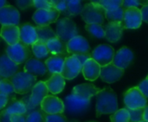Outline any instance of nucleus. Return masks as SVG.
<instances>
[{
  "mask_svg": "<svg viewBox=\"0 0 148 122\" xmlns=\"http://www.w3.org/2000/svg\"><path fill=\"white\" fill-rule=\"evenodd\" d=\"M116 111H118V98L116 93L111 88H104L96 95V116L113 114Z\"/></svg>",
  "mask_w": 148,
  "mask_h": 122,
  "instance_id": "1",
  "label": "nucleus"
},
{
  "mask_svg": "<svg viewBox=\"0 0 148 122\" xmlns=\"http://www.w3.org/2000/svg\"><path fill=\"white\" fill-rule=\"evenodd\" d=\"M13 84L16 94L25 95L32 91L36 84V77L24 71H18L9 79Z\"/></svg>",
  "mask_w": 148,
  "mask_h": 122,
  "instance_id": "2",
  "label": "nucleus"
},
{
  "mask_svg": "<svg viewBox=\"0 0 148 122\" xmlns=\"http://www.w3.org/2000/svg\"><path fill=\"white\" fill-rule=\"evenodd\" d=\"M48 88L45 84V82L40 81L37 82L35 87L33 88L31 91V95L29 96V98H23L22 101L24 102L26 108H27V114L36 110L37 107H39L42 103V101L44 100L46 96L49 95Z\"/></svg>",
  "mask_w": 148,
  "mask_h": 122,
  "instance_id": "3",
  "label": "nucleus"
},
{
  "mask_svg": "<svg viewBox=\"0 0 148 122\" xmlns=\"http://www.w3.org/2000/svg\"><path fill=\"white\" fill-rule=\"evenodd\" d=\"M56 36L65 42H68L78 36V29L75 23L69 17H62L56 22Z\"/></svg>",
  "mask_w": 148,
  "mask_h": 122,
  "instance_id": "4",
  "label": "nucleus"
},
{
  "mask_svg": "<svg viewBox=\"0 0 148 122\" xmlns=\"http://www.w3.org/2000/svg\"><path fill=\"white\" fill-rule=\"evenodd\" d=\"M104 12L105 10L101 6L96 4L95 2H91L83 6L81 16L86 24H102L105 18Z\"/></svg>",
  "mask_w": 148,
  "mask_h": 122,
  "instance_id": "5",
  "label": "nucleus"
},
{
  "mask_svg": "<svg viewBox=\"0 0 148 122\" xmlns=\"http://www.w3.org/2000/svg\"><path fill=\"white\" fill-rule=\"evenodd\" d=\"M5 52L7 56L17 65L26 62L31 58V50L29 47L22 42L12 46L8 45Z\"/></svg>",
  "mask_w": 148,
  "mask_h": 122,
  "instance_id": "6",
  "label": "nucleus"
},
{
  "mask_svg": "<svg viewBox=\"0 0 148 122\" xmlns=\"http://www.w3.org/2000/svg\"><path fill=\"white\" fill-rule=\"evenodd\" d=\"M124 103L127 109H141L147 106V99L143 95V94L137 87H134L128 89L125 93Z\"/></svg>",
  "mask_w": 148,
  "mask_h": 122,
  "instance_id": "7",
  "label": "nucleus"
},
{
  "mask_svg": "<svg viewBox=\"0 0 148 122\" xmlns=\"http://www.w3.org/2000/svg\"><path fill=\"white\" fill-rule=\"evenodd\" d=\"M65 111L69 114H81L88 110L90 108V100H86L74 95H68L64 100Z\"/></svg>",
  "mask_w": 148,
  "mask_h": 122,
  "instance_id": "8",
  "label": "nucleus"
},
{
  "mask_svg": "<svg viewBox=\"0 0 148 122\" xmlns=\"http://www.w3.org/2000/svg\"><path fill=\"white\" fill-rule=\"evenodd\" d=\"M114 49L108 44H101L97 46L91 53L92 58L101 66L104 67L113 63L114 57Z\"/></svg>",
  "mask_w": 148,
  "mask_h": 122,
  "instance_id": "9",
  "label": "nucleus"
},
{
  "mask_svg": "<svg viewBox=\"0 0 148 122\" xmlns=\"http://www.w3.org/2000/svg\"><path fill=\"white\" fill-rule=\"evenodd\" d=\"M27 108L22 100L16 98L9 101L7 106L0 112V122H10V117L14 114H26Z\"/></svg>",
  "mask_w": 148,
  "mask_h": 122,
  "instance_id": "10",
  "label": "nucleus"
},
{
  "mask_svg": "<svg viewBox=\"0 0 148 122\" xmlns=\"http://www.w3.org/2000/svg\"><path fill=\"white\" fill-rule=\"evenodd\" d=\"M60 12L56 9L36 10L32 16V20L40 27L49 26L50 23L57 22Z\"/></svg>",
  "mask_w": 148,
  "mask_h": 122,
  "instance_id": "11",
  "label": "nucleus"
},
{
  "mask_svg": "<svg viewBox=\"0 0 148 122\" xmlns=\"http://www.w3.org/2000/svg\"><path fill=\"white\" fill-rule=\"evenodd\" d=\"M82 70V64L75 56H69L65 58L63 69L61 73L62 77L67 80H72L78 76Z\"/></svg>",
  "mask_w": 148,
  "mask_h": 122,
  "instance_id": "12",
  "label": "nucleus"
},
{
  "mask_svg": "<svg viewBox=\"0 0 148 122\" xmlns=\"http://www.w3.org/2000/svg\"><path fill=\"white\" fill-rule=\"evenodd\" d=\"M41 109L47 114H62L65 111L64 102L55 95H48L42 101Z\"/></svg>",
  "mask_w": 148,
  "mask_h": 122,
  "instance_id": "13",
  "label": "nucleus"
},
{
  "mask_svg": "<svg viewBox=\"0 0 148 122\" xmlns=\"http://www.w3.org/2000/svg\"><path fill=\"white\" fill-rule=\"evenodd\" d=\"M67 51L72 56L88 54L90 51V45L85 37L78 35L67 42Z\"/></svg>",
  "mask_w": 148,
  "mask_h": 122,
  "instance_id": "14",
  "label": "nucleus"
},
{
  "mask_svg": "<svg viewBox=\"0 0 148 122\" xmlns=\"http://www.w3.org/2000/svg\"><path fill=\"white\" fill-rule=\"evenodd\" d=\"M20 22V13L18 10L8 4L0 9V24L3 25H16L18 26Z\"/></svg>",
  "mask_w": 148,
  "mask_h": 122,
  "instance_id": "15",
  "label": "nucleus"
},
{
  "mask_svg": "<svg viewBox=\"0 0 148 122\" xmlns=\"http://www.w3.org/2000/svg\"><path fill=\"white\" fill-rule=\"evenodd\" d=\"M141 10L139 8L125 9L123 24L125 29H138L141 26Z\"/></svg>",
  "mask_w": 148,
  "mask_h": 122,
  "instance_id": "16",
  "label": "nucleus"
},
{
  "mask_svg": "<svg viewBox=\"0 0 148 122\" xmlns=\"http://www.w3.org/2000/svg\"><path fill=\"white\" fill-rule=\"evenodd\" d=\"M123 75H124V69L117 68L113 63H110L107 66L101 67L100 77L104 82L111 84L121 80Z\"/></svg>",
  "mask_w": 148,
  "mask_h": 122,
  "instance_id": "17",
  "label": "nucleus"
},
{
  "mask_svg": "<svg viewBox=\"0 0 148 122\" xmlns=\"http://www.w3.org/2000/svg\"><path fill=\"white\" fill-rule=\"evenodd\" d=\"M134 53L129 48L122 47L115 53L113 64L117 68L125 70L127 68L130 66V64L134 60Z\"/></svg>",
  "mask_w": 148,
  "mask_h": 122,
  "instance_id": "18",
  "label": "nucleus"
},
{
  "mask_svg": "<svg viewBox=\"0 0 148 122\" xmlns=\"http://www.w3.org/2000/svg\"><path fill=\"white\" fill-rule=\"evenodd\" d=\"M101 91V89L95 87L93 83H82L74 87L71 94L82 99L91 100L93 96H96Z\"/></svg>",
  "mask_w": 148,
  "mask_h": 122,
  "instance_id": "19",
  "label": "nucleus"
},
{
  "mask_svg": "<svg viewBox=\"0 0 148 122\" xmlns=\"http://www.w3.org/2000/svg\"><path fill=\"white\" fill-rule=\"evenodd\" d=\"M0 36L9 46L15 45L20 42V29L19 26L16 25H3L0 30Z\"/></svg>",
  "mask_w": 148,
  "mask_h": 122,
  "instance_id": "20",
  "label": "nucleus"
},
{
  "mask_svg": "<svg viewBox=\"0 0 148 122\" xmlns=\"http://www.w3.org/2000/svg\"><path fill=\"white\" fill-rule=\"evenodd\" d=\"M19 70V65L12 62L7 55L0 56V76L3 79H10Z\"/></svg>",
  "mask_w": 148,
  "mask_h": 122,
  "instance_id": "21",
  "label": "nucleus"
},
{
  "mask_svg": "<svg viewBox=\"0 0 148 122\" xmlns=\"http://www.w3.org/2000/svg\"><path fill=\"white\" fill-rule=\"evenodd\" d=\"M19 29H20V42H22L23 43L29 46V45H33L35 42L38 41L36 27H34L32 24L29 23H23L19 26Z\"/></svg>",
  "mask_w": 148,
  "mask_h": 122,
  "instance_id": "22",
  "label": "nucleus"
},
{
  "mask_svg": "<svg viewBox=\"0 0 148 122\" xmlns=\"http://www.w3.org/2000/svg\"><path fill=\"white\" fill-rule=\"evenodd\" d=\"M24 72L34 76H43L48 73V69L44 62L36 58H30L24 64Z\"/></svg>",
  "mask_w": 148,
  "mask_h": 122,
  "instance_id": "23",
  "label": "nucleus"
},
{
  "mask_svg": "<svg viewBox=\"0 0 148 122\" xmlns=\"http://www.w3.org/2000/svg\"><path fill=\"white\" fill-rule=\"evenodd\" d=\"M105 37L110 42H118L125 29L123 23H108L105 27Z\"/></svg>",
  "mask_w": 148,
  "mask_h": 122,
  "instance_id": "24",
  "label": "nucleus"
},
{
  "mask_svg": "<svg viewBox=\"0 0 148 122\" xmlns=\"http://www.w3.org/2000/svg\"><path fill=\"white\" fill-rule=\"evenodd\" d=\"M101 69V67L93 58H90L82 65V72L86 80L93 82L100 76Z\"/></svg>",
  "mask_w": 148,
  "mask_h": 122,
  "instance_id": "25",
  "label": "nucleus"
},
{
  "mask_svg": "<svg viewBox=\"0 0 148 122\" xmlns=\"http://www.w3.org/2000/svg\"><path fill=\"white\" fill-rule=\"evenodd\" d=\"M49 92L53 95L60 94L65 88V79L61 74H53L45 82Z\"/></svg>",
  "mask_w": 148,
  "mask_h": 122,
  "instance_id": "26",
  "label": "nucleus"
},
{
  "mask_svg": "<svg viewBox=\"0 0 148 122\" xmlns=\"http://www.w3.org/2000/svg\"><path fill=\"white\" fill-rule=\"evenodd\" d=\"M47 48L49 49V54L52 56H68L67 51V42L61 40L59 37H55L50 39L47 43ZM67 57V56H66Z\"/></svg>",
  "mask_w": 148,
  "mask_h": 122,
  "instance_id": "27",
  "label": "nucleus"
},
{
  "mask_svg": "<svg viewBox=\"0 0 148 122\" xmlns=\"http://www.w3.org/2000/svg\"><path fill=\"white\" fill-rule=\"evenodd\" d=\"M66 56H51L45 61V65L49 73L61 74L63 69V64Z\"/></svg>",
  "mask_w": 148,
  "mask_h": 122,
  "instance_id": "28",
  "label": "nucleus"
},
{
  "mask_svg": "<svg viewBox=\"0 0 148 122\" xmlns=\"http://www.w3.org/2000/svg\"><path fill=\"white\" fill-rule=\"evenodd\" d=\"M36 30L37 33L38 41L42 42L44 43H47L50 39L56 37V34L49 26H45V27L36 26Z\"/></svg>",
  "mask_w": 148,
  "mask_h": 122,
  "instance_id": "29",
  "label": "nucleus"
},
{
  "mask_svg": "<svg viewBox=\"0 0 148 122\" xmlns=\"http://www.w3.org/2000/svg\"><path fill=\"white\" fill-rule=\"evenodd\" d=\"M31 49H32V52H33L34 56L38 60L47 57L48 55L49 54L46 43H44L42 42H40V41H37L33 45H31Z\"/></svg>",
  "mask_w": 148,
  "mask_h": 122,
  "instance_id": "30",
  "label": "nucleus"
},
{
  "mask_svg": "<svg viewBox=\"0 0 148 122\" xmlns=\"http://www.w3.org/2000/svg\"><path fill=\"white\" fill-rule=\"evenodd\" d=\"M125 9L121 6L113 11H105L104 15L109 23H123Z\"/></svg>",
  "mask_w": 148,
  "mask_h": 122,
  "instance_id": "31",
  "label": "nucleus"
},
{
  "mask_svg": "<svg viewBox=\"0 0 148 122\" xmlns=\"http://www.w3.org/2000/svg\"><path fill=\"white\" fill-rule=\"evenodd\" d=\"M0 94L6 95L10 100L16 98V92L13 84L9 79H3L0 82Z\"/></svg>",
  "mask_w": 148,
  "mask_h": 122,
  "instance_id": "32",
  "label": "nucleus"
},
{
  "mask_svg": "<svg viewBox=\"0 0 148 122\" xmlns=\"http://www.w3.org/2000/svg\"><path fill=\"white\" fill-rule=\"evenodd\" d=\"M83 5L80 0H69L67 1V11L66 16H76L82 13Z\"/></svg>",
  "mask_w": 148,
  "mask_h": 122,
  "instance_id": "33",
  "label": "nucleus"
},
{
  "mask_svg": "<svg viewBox=\"0 0 148 122\" xmlns=\"http://www.w3.org/2000/svg\"><path fill=\"white\" fill-rule=\"evenodd\" d=\"M96 4L101 6L105 11H113L122 6V0H100L95 1Z\"/></svg>",
  "mask_w": 148,
  "mask_h": 122,
  "instance_id": "34",
  "label": "nucleus"
},
{
  "mask_svg": "<svg viewBox=\"0 0 148 122\" xmlns=\"http://www.w3.org/2000/svg\"><path fill=\"white\" fill-rule=\"evenodd\" d=\"M85 29L93 36L96 38H104L105 37V29L101 24L98 23H92V24H86Z\"/></svg>",
  "mask_w": 148,
  "mask_h": 122,
  "instance_id": "35",
  "label": "nucleus"
},
{
  "mask_svg": "<svg viewBox=\"0 0 148 122\" xmlns=\"http://www.w3.org/2000/svg\"><path fill=\"white\" fill-rule=\"evenodd\" d=\"M25 122H47V114L41 108L36 109L26 114Z\"/></svg>",
  "mask_w": 148,
  "mask_h": 122,
  "instance_id": "36",
  "label": "nucleus"
},
{
  "mask_svg": "<svg viewBox=\"0 0 148 122\" xmlns=\"http://www.w3.org/2000/svg\"><path fill=\"white\" fill-rule=\"evenodd\" d=\"M110 121L111 122H130V114L128 109H118V111L110 116Z\"/></svg>",
  "mask_w": 148,
  "mask_h": 122,
  "instance_id": "37",
  "label": "nucleus"
},
{
  "mask_svg": "<svg viewBox=\"0 0 148 122\" xmlns=\"http://www.w3.org/2000/svg\"><path fill=\"white\" fill-rule=\"evenodd\" d=\"M33 5L36 7L37 10H50V9H55L52 0L48 1V0H34L33 1Z\"/></svg>",
  "mask_w": 148,
  "mask_h": 122,
  "instance_id": "38",
  "label": "nucleus"
},
{
  "mask_svg": "<svg viewBox=\"0 0 148 122\" xmlns=\"http://www.w3.org/2000/svg\"><path fill=\"white\" fill-rule=\"evenodd\" d=\"M130 114V122H140L144 121L143 115H144V108L141 109H134V110H129Z\"/></svg>",
  "mask_w": 148,
  "mask_h": 122,
  "instance_id": "39",
  "label": "nucleus"
},
{
  "mask_svg": "<svg viewBox=\"0 0 148 122\" xmlns=\"http://www.w3.org/2000/svg\"><path fill=\"white\" fill-rule=\"evenodd\" d=\"M54 8L58 10L60 13H62L65 15L67 11V1L65 0H52Z\"/></svg>",
  "mask_w": 148,
  "mask_h": 122,
  "instance_id": "40",
  "label": "nucleus"
},
{
  "mask_svg": "<svg viewBox=\"0 0 148 122\" xmlns=\"http://www.w3.org/2000/svg\"><path fill=\"white\" fill-rule=\"evenodd\" d=\"M47 122H68L67 118L62 114H47Z\"/></svg>",
  "mask_w": 148,
  "mask_h": 122,
  "instance_id": "41",
  "label": "nucleus"
},
{
  "mask_svg": "<svg viewBox=\"0 0 148 122\" xmlns=\"http://www.w3.org/2000/svg\"><path fill=\"white\" fill-rule=\"evenodd\" d=\"M140 4H141V2L138 1V0H125V1H123L122 7L124 9L138 8Z\"/></svg>",
  "mask_w": 148,
  "mask_h": 122,
  "instance_id": "42",
  "label": "nucleus"
},
{
  "mask_svg": "<svg viewBox=\"0 0 148 122\" xmlns=\"http://www.w3.org/2000/svg\"><path fill=\"white\" fill-rule=\"evenodd\" d=\"M137 88L140 90V92L143 94V95L147 99L148 98V78H146L143 80L138 86Z\"/></svg>",
  "mask_w": 148,
  "mask_h": 122,
  "instance_id": "43",
  "label": "nucleus"
},
{
  "mask_svg": "<svg viewBox=\"0 0 148 122\" xmlns=\"http://www.w3.org/2000/svg\"><path fill=\"white\" fill-rule=\"evenodd\" d=\"M16 4L21 10H25V9H27L29 7L34 6L32 0H17L16 2Z\"/></svg>",
  "mask_w": 148,
  "mask_h": 122,
  "instance_id": "44",
  "label": "nucleus"
},
{
  "mask_svg": "<svg viewBox=\"0 0 148 122\" xmlns=\"http://www.w3.org/2000/svg\"><path fill=\"white\" fill-rule=\"evenodd\" d=\"M26 114H14L10 117V122H25Z\"/></svg>",
  "mask_w": 148,
  "mask_h": 122,
  "instance_id": "45",
  "label": "nucleus"
},
{
  "mask_svg": "<svg viewBox=\"0 0 148 122\" xmlns=\"http://www.w3.org/2000/svg\"><path fill=\"white\" fill-rule=\"evenodd\" d=\"M9 101L10 99L6 95L0 94V111H2L7 106V104L9 103Z\"/></svg>",
  "mask_w": 148,
  "mask_h": 122,
  "instance_id": "46",
  "label": "nucleus"
},
{
  "mask_svg": "<svg viewBox=\"0 0 148 122\" xmlns=\"http://www.w3.org/2000/svg\"><path fill=\"white\" fill-rule=\"evenodd\" d=\"M141 16H142V21L146 22L148 23V3L144 4L141 8Z\"/></svg>",
  "mask_w": 148,
  "mask_h": 122,
  "instance_id": "47",
  "label": "nucleus"
},
{
  "mask_svg": "<svg viewBox=\"0 0 148 122\" xmlns=\"http://www.w3.org/2000/svg\"><path fill=\"white\" fill-rule=\"evenodd\" d=\"M77 57V59L81 62V63L83 65L88 60H89L90 58H92V56L90 53H88V54H82V55H78V56H75Z\"/></svg>",
  "mask_w": 148,
  "mask_h": 122,
  "instance_id": "48",
  "label": "nucleus"
},
{
  "mask_svg": "<svg viewBox=\"0 0 148 122\" xmlns=\"http://www.w3.org/2000/svg\"><path fill=\"white\" fill-rule=\"evenodd\" d=\"M143 120L145 121L148 122V105L144 108V115H143Z\"/></svg>",
  "mask_w": 148,
  "mask_h": 122,
  "instance_id": "49",
  "label": "nucleus"
},
{
  "mask_svg": "<svg viewBox=\"0 0 148 122\" xmlns=\"http://www.w3.org/2000/svg\"><path fill=\"white\" fill-rule=\"evenodd\" d=\"M6 5H8V3H7L6 1H4V0H0V9L3 8V7L6 6Z\"/></svg>",
  "mask_w": 148,
  "mask_h": 122,
  "instance_id": "50",
  "label": "nucleus"
},
{
  "mask_svg": "<svg viewBox=\"0 0 148 122\" xmlns=\"http://www.w3.org/2000/svg\"><path fill=\"white\" fill-rule=\"evenodd\" d=\"M68 122H78L77 121H68Z\"/></svg>",
  "mask_w": 148,
  "mask_h": 122,
  "instance_id": "51",
  "label": "nucleus"
},
{
  "mask_svg": "<svg viewBox=\"0 0 148 122\" xmlns=\"http://www.w3.org/2000/svg\"><path fill=\"white\" fill-rule=\"evenodd\" d=\"M3 78H2V77H1V76H0V82H1V81H2V80H3Z\"/></svg>",
  "mask_w": 148,
  "mask_h": 122,
  "instance_id": "52",
  "label": "nucleus"
},
{
  "mask_svg": "<svg viewBox=\"0 0 148 122\" xmlns=\"http://www.w3.org/2000/svg\"><path fill=\"white\" fill-rule=\"evenodd\" d=\"M140 122H147V121H140Z\"/></svg>",
  "mask_w": 148,
  "mask_h": 122,
  "instance_id": "53",
  "label": "nucleus"
},
{
  "mask_svg": "<svg viewBox=\"0 0 148 122\" xmlns=\"http://www.w3.org/2000/svg\"><path fill=\"white\" fill-rule=\"evenodd\" d=\"M0 42H1V36H0Z\"/></svg>",
  "mask_w": 148,
  "mask_h": 122,
  "instance_id": "54",
  "label": "nucleus"
},
{
  "mask_svg": "<svg viewBox=\"0 0 148 122\" xmlns=\"http://www.w3.org/2000/svg\"><path fill=\"white\" fill-rule=\"evenodd\" d=\"M147 78H148V75H147Z\"/></svg>",
  "mask_w": 148,
  "mask_h": 122,
  "instance_id": "55",
  "label": "nucleus"
}]
</instances>
